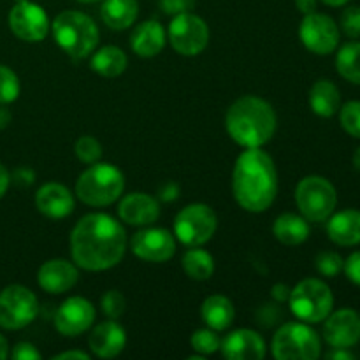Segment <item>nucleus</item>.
<instances>
[{"label":"nucleus","mask_w":360,"mask_h":360,"mask_svg":"<svg viewBox=\"0 0 360 360\" xmlns=\"http://www.w3.org/2000/svg\"><path fill=\"white\" fill-rule=\"evenodd\" d=\"M125 252L127 232L111 214H86L70 232V255L74 264L84 271L112 269L122 262Z\"/></svg>","instance_id":"f257e3e1"},{"label":"nucleus","mask_w":360,"mask_h":360,"mask_svg":"<svg viewBox=\"0 0 360 360\" xmlns=\"http://www.w3.org/2000/svg\"><path fill=\"white\" fill-rule=\"evenodd\" d=\"M232 195L250 213H264L278 195V171L262 148H245L232 171Z\"/></svg>","instance_id":"f03ea898"},{"label":"nucleus","mask_w":360,"mask_h":360,"mask_svg":"<svg viewBox=\"0 0 360 360\" xmlns=\"http://www.w3.org/2000/svg\"><path fill=\"white\" fill-rule=\"evenodd\" d=\"M225 127L236 144L243 148H262L273 139L278 127L273 105L257 95H245L231 104Z\"/></svg>","instance_id":"7ed1b4c3"},{"label":"nucleus","mask_w":360,"mask_h":360,"mask_svg":"<svg viewBox=\"0 0 360 360\" xmlns=\"http://www.w3.org/2000/svg\"><path fill=\"white\" fill-rule=\"evenodd\" d=\"M51 30L56 44L74 60L86 58L98 46V27L81 11H62L56 14Z\"/></svg>","instance_id":"20e7f679"},{"label":"nucleus","mask_w":360,"mask_h":360,"mask_svg":"<svg viewBox=\"0 0 360 360\" xmlns=\"http://www.w3.org/2000/svg\"><path fill=\"white\" fill-rule=\"evenodd\" d=\"M125 190V174L116 165L95 162L79 174L76 181V197L90 207H105L115 204Z\"/></svg>","instance_id":"39448f33"},{"label":"nucleus","mask_w":360,"mask_h":360,"mask_svg":"<svg viewBox=\"0 0 360 360\" xmlns=\"http://www.w3.org/2000/svg\"><path fill=\"white\" fill-rule=\"evenodd\" d=\"M271 354L276 360H316L322 354V343L309 323L288 322L274 333Z\"/></svg>","instance_id":"423d86ee"},{"label":"nucleus","mask_w":360,"mask_h":360,"mask_svg":"<svg viewBox=\"0 0 360 360\" xmlns=\"http://www.w3.org/2000/svg\"><path fill=\"white\" fill-rule=\"evenodd\" d=\"M288 304L301 322L320 323L333 313L334 295L326 281L306 278L292 288Z\"/></svg>","instance_id":"0eeeda50"},{"label":"nucleus","mask_w":360,"mask_h":360,"mask_svg":"<svg viewBox=\"0 0 360 360\" xmlns=\"http://www.w3.org/2000/svg\"><path fill=\"white\" fill-rule=\"evenodd\" d=\"M295 204L308 221H326L334 213L338 192L333 183L323 176H306L295 188Z\"/></svg>","instance_id":"6e6552de"},{"label":"nucleus","mask_w":360,"mask_h":360,"mask_svg":"<svg viewBox=\"0 0 360 360\" xmlns=\"http://www.w3.org/2000/svg\"><path fill=\"white\" fill-rule=\"evenodd\" d=\"M218 218L213 207L193 202L183 207L174 218V236L186 246H202L214 236Z\"/></svg>","instance_id":"1a4fd4ad"},{"label":"nucleus","mask_w":360,"mask_h":360,"mask_svg":"<svg viewBox=\"0 0 360 360\" xmlns=\"http://www.w3.org/2000/svg\"><path fill=\"white\" fill-rule=\"evenodd\" d=\"M167 39L172 49L183 56H197L210 44V27L192 11L172 16L167 28Z\"/></svg>","instance_id":"9d476101"},{"label":"nucleus","mask_w":360,"mask_h":360,"mask_svg":"<svg viewBox=\"0 0 360 360\" xmlns=\"http://www.w3.org/2000/svg\"><path fill=\"white\" fill-rule=\"evenodd\" d=\"M39 313V301L30 288L9 285L0 292V327L20 330L30 326Z\"/></svg>","instance_id":"9b49d317"},{"label":"nucleus","mask_w":360,"mask_h":360,"mask_svg":"<svg viewBox=\"0 0 360 360\" xmlns=\"http://www.w3.org/2000/svg\"><path fill=\"white\" fill-rule=\"evenodd\" d=\"M299 39L308 51L315 55H330L340 46V27L323 13L306 14L299 27Z\"/></svg>","instance_id":"f8f14e48"},{"label":"nucleus","mask_w":360,"mask_h":360,"mask_svg":"<svg viewBox=\"0 0 360 360\" xmlns=\"http://www.w3.org/2000/svg\"><path fill=\"white\" fill-rule=\"evenodd\" d=\"M9 28L18 39L25 42H41L51 30V21L44 7L25 0L16 2L9 13Z\"/></svg>","instance_id":"ddd939ff"},{"label":"nucleus","mask_w":360,"mask_h":360,"mask_svg":"<svg viewBox=\"0 0 360 360\" xmlns=\"http://www.w3.org/2000/svg\"><path fill=\"white\" fill-rule=\"evenodd\" d=\"M130 250L137 259L144 262L162 264L167 262L176 253V236L167 229L150 227L136 232L130 241Z\"/></svg>","instance_id":"4468645a"},{"label":"nucleus","mask_w":360,"mask_h":360,"mask_svg":"<svg viewBox=\"0 0 360 360\" xmlns=\"http://www.w3.org/2000/svg\"><path fill=\"white\" fill-rule=\"evenodd\" d=\"M95 322V308L88 299L79 297H69L58 306L55 313V329L58 330L62 336L76 338L81 336L83 333L91 329Z\"/></svg>","instance_id":"2eb2a0df"},{"label":"nucleus","mask_w":360,"mask_h":360,"mask_svg":"<svg viewBox=\"0 0 360 360\" xmlns=\"http://www.w3.org/2000/svg\"><path fill=\"white\" fill-rule=\"evenodd\" d=\"M323 322V340L330 348H352L360 341V315L355 309H338Z\"/></svg>","instance_id":"dca6fc26"},{"label":"nucleus","mask_w":360,"mask_h":360,"mask_svg":"<svg viewBox=\"0 0 360 360\" xmlns=\"http://www.w3.org/2000/svg\"><path fill=\"white\" fill-rule=\"evenodd\" d=\"M221 355L229 360H260L266 357V340L257 330L238 329L221 340Z\"/></svg>","instance_id":"f3484780"},{"label":"nucleus","mask_w":360,"mask_h":360,"mask_svg":"<svg viewBox=\"0 0 360 360\" xmlns=\"http://www.w3.org/2000/svg\"><path fill=\"white\" fill-rule=\"evenodd\" d=\"M79 280L77 266L65 259H51L42 264L37 271V283L44 292L60 295L76 287Z\"/></svg>","instance_id":"a211bd4d"},{"label":"nucleus","mask_w":360,"mask_h":360,"mask_svg":"<svg viewBox=\"0 0 360 360\" xmlns=\"http://www.w3.org/2000/svg\"><path fill=\"white\" fill-rule=\"evenodd\" d=\"M118 217L123 224L148 227L160 218V202L144 192H134L118 204Z\"/></svg>","instance_id":"6ab92c4d"},{"label":"nucleus","mask_w":360,"mask_h":360,"mask_svg":"<svg viewBox=\"0 0 360 360\" xmlns=\"http://www.w3.org/2000/svg\"><path fill=\"white\" fill-rule=\"evenodd\" d=\"M74 195L62 183H46L35 193V207L51 220H62L72 214Z\"/></svg>","instance_id":"aec40b11"},{"label":"nucleus","mask_w":360,"mask_h":360,"mask_svg":"<svg viewBox=\"0 0 360 360\" xmlns=\"http://www.w3.org/2000/svg\"><path fill=\"white\" fill-rule=\"evenodd\" d=\"M91 354L101 359H115L125 350L127 333L116 320L109 319L91 329L88 338Z\"/></svg>","instance_id":"412c9836"},{"label":"nucleus","mask_w":360,"mask_h":360,"mask_svg":"<svg viewBox=\"0 0 360 360\" xmlns=\"http://www.w3.org/2000/svg\"><path fill=\"white\" fill-rule=\"evenodd\" d=\"M165 41H167V34L160 21L146 20L134 28L130 35V48L136 55L151 58L165 48Z\"/></svg>","instance_id":"4be33fe9"},{"label":"nucleus","mask_w":360,"mask_h":360,"mask_svg":"<svg viewBox=\"0 0 360 360\" xmlns=\"http://www.w3.org/2000/svg\"><path fill=\"white\" fill-rule=\"evenodd\" d=\"M327 236L338 246L360 245V211L345 210L327 218Z\"/></svg>","instance_id":"5701e85b"},{"label":"nucleus","mask_w":360,"mask_h":360,"mask_svg":"<svg viewBox=\"0 0 360 360\" xmlns=\"http://www.w3.org/2000/svg\"><path fill=\"white\" fill-rule=\"evenodd\" d=\"M200 316H202V322L206 323L210 329L221 333V330H227L229 327L234 323L236 308L234 304H232L231 299L225 297V295L221 294H214L210 295V297L202 302Z\"/></svg>","instance_id":"b1692460"},{"label":"nucleus","mask_w":360,"mask_h":360,"mask_svg":"<svg viewBox=\"0 0 360 360\" xmlns=\"http://www.w3.org/2000/svg\"><path fill=\"white\" fill-rule=\"evenodd\" d=\"M139 16L137 0H102L101 18L112 30H127Z\"/></svg>","instance_id":"393cba45"},{"label":"nucleus","mask_w":360,"mask_h":360,"mask_svg":"<svg viewBox=\"0 0 360 360\" xmlns=\"http://www.w3.org/2000/svg\"><path fill=\"white\" fill-rule=\"evenodd\" d=\"M273 236L285 246H299L309 238V224L302 214L283 213L274 220Z\"/></svg>","instance_id":"a878e982"},{"label":"nucleus","mask_w":360,"mask_h":360,"mask_svg":"<svg viewBox=\"0 0 360 360\" xmlns=\"http://www.w3.org/2000/svg\"><path fill=\"white\" fill-rule=\"evenodd\" d=\"M309 108L320 118H330L341 108V94L329 79H319L309 90Z\"/></svg>","instance_id":"bb28decb"},{"label":"nucleus","mask_w":360,"mask_h":360,"mask_svg":"<svg viewBox=\"0 0 360 360\" xmlns=\"http://www.w3.org/2000/svg\"><path fill=\"white\" fill-rule=\"evenodd\" d=\"M127 65H129V58H127L125 51L122 48H118V46L109 44L91 53V70L102 77L112 79V77L122 76L125 72Z\"/></svg>","instance_id":"cd10ccee"},{"label":"nucleus","mask_w":360,"mask_h":360,"mask_svg":"<svg viewBox=\"0 0 360 360\" xmlns=\"http://www.w3.org/2000/svg\"><path fill=\"white\" fill-rule=\"evenodd\" d=\"M183 271L190 280L206 281L214 273V259L210 252L202 250L200 246H190L183 255Z\"/></svg>","instance_id":"c85d7f7f"},{"label":"nucleus","mask_w":360,"mask_h":360,"mask_svg":"<svg viewBox=\"0 0 360 360\" xmlns=\"http://www.w3.org/2000/svg\"><path fill=\"white\" fill-rule=\"evenodd\" d=\"M336 69L343 79L360 84V42L352 41L341 46L336 55Z\"/></svg>","instance_id":"c756f323"},{"label":"nucleus","mask_w":360,"mask_h":360,"mask_svg":"<svg viewBox=\"0 0 360 360\" xmlns=\"http://www.w3.org/2000/svg\"><path fill=\"white\" fill-rule=\"evenodd\" d=\"M190 345H192V348L197 354L206 357V355H213L220 350L221 340L217 334V330L207 327V329L195 330V333L192 334V338H190Z\"/></svg>","instance_id":"7c9ffc66"},{"label":"nucleus","mask_w":360,"mask_h":360,"mask_svg":"<svg viewBox=\"0 0 360 360\" xmlns=\"http://www.w3.org/2000/svg\"><path fill=\"white\" fill-rule=\"evenodd\" d=\"M21 84L16 72L7 65H0V104H13L20 97Z\"/></svg>","instance_id":"2f4dec72"},{"label":"nucleus","mask_w":360,"mask_h":360,"mask_svg":"<svg viewBox=\"0 0 360 360\" xmlns=\"http://www.w3.org/2000/svg\"><path fill=\"white\" fill-rule=\"evenodd\" d=\"M74 153H76L77 160H81L83 164H95V162H101L102 158V144L98 143V139L91 136H81L79 139L74 144Z\"/></svg>","instance_id":"473e14b6"},{"label":"nucleus","mask_w":360,"mask_h":360,"mask_svg":"<svg viewBox=\"0 0 360 360\" xmlns=\"http://www.w3.org/2000/svg\"><path fill=\"white\" fill-rule=\"evenodd\" d=\"M340 122L348 136L360 139V101H350L341 105Z\"/></svg>","instance_id":"72a5a7b5"},{"label":"nucleus","mask_w":360,"mask_h":360,"mask_svg":"<svg viewBox=\"0 0 360 360\" xmlns=\"http://www.w3.org/2000/svg\"><path fill=\"white\" fill-rule=\"evenodd\" d=\"M343 264L345 260L336 252H322L315 259L316 271L326 278H336L343 271Z\"/></svg>","instance_id":"f704fd0d"},{"label":"nucleus","mask_w":360,"mask_h":360,"mask_svg":"<svg viewBox=\"0 0 360 360\" xmlns=\"http://www.w3.org/2000/svg\"><path fill=\"white\" fill-rule=\"evenodd\" d=\"M101 306H102V311H104V315L108 316V319L118 320L120 316L125 313L127 301L125 297H123L122 292L108 290L104 295H102Z\"/></svg>","instance_id":"c9c22d12"},{"label":"nucleus","mask_w":360,"mask_h":360,"mask_svg":"<svg viewBox=\"0 0 360 360\" xmlns=\"http://www.w3.org/2000/svg\"><path fill=\"white\" fill-rule=\"evenodd\" d=\"M341 30L350 39L360 37V6H350L341 14Z\"/></svg>","instance_id":"e433bc0d"},{"label":"nucleus","mask_w":360,"mask_h":360,"mask_svg":"<svg viewBox=\"0 0 360 360\" xmlns=\"http://www.w3.org/2000/svg\"><path fill=\"white\" fill-rule=\"evenodd\" d=\"M283 316V311L280 308V302H267V304L260 306V309L257 311V322L264 327H273L274 323H278Z\"/></svg>","instance_id":"4c0bfd02"},{"label":"nucleus","mask_w":360,"mask_h":360,"mask_svg":"<svg viewBox=\"0 0 360 360\" xmlns=\"http://www.w3.org/2000/svg\"><path fill=\"white\" fill-rule=\"evenodd\" d=\"M193 6H195V0H160V9L171 16L188 13L193 9Z\"/></svg>","instance_id":"58836bf2"},{"label":"nucleus","mask_w":360,"mask_h":360,"mask_svg":"<svg viewBox=\"0 0 360 360\" xmlns=\"http://www.w3.org/2000/svg\"><path fill=\"white\" fill-rule=\"evenodd\" d=\"M11 357L14 360H41L42 355L34 345L28 343V341H21V343H18L16 347L13 348Z\"/></svg>","instance_id":"ea45409f"},{"label":"nucleus","mask_w":360,"mask_h":360,"mask_svg":"<svg viewBox=\"0 0 360 360\" xmlns=\"http://www.w3.org/2000/svg\"><path fill=\"white\" fill-rule=\"evenodd\" d=\"M343 271L352 283L360 287V252L352 253V255L345 260Z\"/></svg>","instance_id":"a19ab883"},{"label":"nucleus","mask_w":360,"mask_h":360,"mask_svg":"<svg viewBox=\"0 0 360 360\" xmlns=\"http://www.w3.org/2000/svg\"><path fill=\"white\" fill-rule=\"evenodd\" d=\"M11 181L16 183L18 186H30L32 183L35 181V174L32 169L27 167H20L11 174Z\"/></svg>","instance_id":"79ce46f5"},{"label":"nucleus","mask_w":360,"mask_h":360,"mask_svg":"<svg viewBox=\"0 0 360 360\" xmlns=\"http://www.w3.org/2000/svg\"><path fill=\"white\" fill-rule=\"evenodd\" d=\"M290 292H292V288L288 287V285H285V283H278V285H274L273 287V290H271V295H273V299L276 302H288V297H290Z\"/></svg>","instance_id":"37998d69"},{"label":"nucleus","mask_w":360,"mask_h":360,"mask_svg":"<svg viewBox=\"0 0 360 360\" xmlns=\"http://www.w3.org/2000/svg\"><path fill=\"white\" fill-rule=\"evenodd\" d=\"M160 199L165 200V202H171V200H176L179 197V186L176 183H167L165 186L160 188Z\"/></svg>","instance_id":"c03bdc74"},{"label":"nucleus","mask_w":360,"mask_h":360,"mask_svg":"<svg viewBox=\"0 0 360 360\" xmlns=\"http://www.w3.org/2000/svg\"><path fill=\"white\" fill-rule=\"evenodd\" d=\"M316 4H319V0H295V7H297V11L301 14H311L316 11Z\"/></svg>","instance_id":"a18cd8bd"},{"label":"nucleus","mask_w":360,"mask_h":360,"mask_svg":"<svg viewBox=\"0 0 360 360\" xmlns=\"http://www.w3.org/2000/svg\"><path fill=\"white\" fill-rule=\"evenodd\" d=\"M53 359H55V360H70V359L90 360V355L84 354V352H81V350H69V352H62V354L55 355Z\"/></svg>","instance_id":"49530a36"},{"label":"nucleus","mask_w":360,"mask_h":360,"mask_svg":"<svg viewBox=\"0 0 360 360\" xmlns=\"http://www.w3.org/2000/svg\"><path fill=\"white\" fill-rule=\"evenodd\" d=\"M11 185V174L9 171L6 169V165L0 164V199H2L4 195H6L7 188H9Z\"/></svg>","instance_id":"de8ad7c7"},{"label":"nucleus","mask_w":360,"mask_h":360,"mask_svg":"<svg viewBox=\"0 0 360 360\" xmlns=\"http://www.w3.org/2000/svg\"><path fill=\"white\" fill-rule=\"evenodd\" d=\"M327 359H333V360H354L355 355L348 352V348H333Z\"/></svg>","instance_id":"09e8293b"},{"label":"nucleus","mask_w":360,"mask_h":360,"mask_svg":"<svg viewBox=\"0 0 360 360\" xmlns=\"http://www.w3.org/2000/svg\"><path fill=\"white\" fill-rule=\"evenodd\" d=\"M11 120H13V115L9 109L6 108V104H0V130L7 129L11 125Z\"/></svg>","instance_id":"8fccbe9b"},{"label":"nucleus","mask_w":360,"mask_h":360,"mask_svg":"<svg viewBox=\"0 0 360 360\" xmlns=\"http://www.w3.org/2000/svg\"><path fill=\"white\" fill-rule=\"evenodd\" d=\"M9 355V345H7L6 338L0 334V360H6Z\"/></svg>","instance_id":"3c124183"},{"label":"nucleus","mask_w":360,"mask_h":360,"mask_svg":"<svg viewBox=\"0 0 360 360\" xmlns=\"http://www.w3.org/2000/svg\"><path fill=\"white\" fill-rule=\"evenodd\" d=\"M322 2L327 4V6H330V7H341V6H345V4L350 2V0H322Z\"/></svg>","instance_id":"603ef678"},{"label":"nucleus","mask_w":360,"mask_h":360,"mask_svg":"<svg viewBox=\"0 0 360 360\" xmlns=\"http://www.w3.org/2000/svg\"><path fill=\"white\" fill-rule=\"evenodd\" d=\"M354 167L360 172V148H357V151L354 153Z\"/></svg>","instance_id":"864d4df0"},{"label":"nucleus","mask_w":360,"mask_h":360,"mask_svg":"<svg viewBox=\"0 0 360 360\" xmlns=\"http://www.w3.org/2000/svg\"><path fill=\"white\" fill-rule=\"evenodd\" d=\"M81 4H95V2H101V0H77Z\"/></svg>","instance_id":"5fc2aeb1"},{"label":"nucleus","mask_w":360,"mask_h":360,"mask_svg":"<svg viewBox=\"0 0 360 360\" xmlns=\"http://www.w3.org/2000/svg\"><path fill=\"white\" fill-rule=\"evenodd\" d=\"M14 2H25V0H14Z\"/></svg>","instance_id":"6e6d98bb"}]
</instances>
